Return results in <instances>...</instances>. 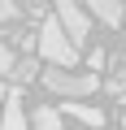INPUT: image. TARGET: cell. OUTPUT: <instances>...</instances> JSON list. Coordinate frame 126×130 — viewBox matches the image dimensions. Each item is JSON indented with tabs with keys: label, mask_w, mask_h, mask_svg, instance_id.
<instances>
[{
	"label": "cell",
	"mask_w": 126,
	"mask_h": 130,
	"mask_svg": "<svg viewBox=\"0 0 126 130\" xmlns=\"http://www.w3.org/2000/svg\"><path fill=\"white\" fill-rule=\"evenodd\" d=\"M39 56L52 70H74L78 65V48L65 39V30H61L57 18H44V26H39Z\"/></svg>",
	"instance_id": "cell-1"
},
{
	"label": "cell",
	"mask_w": 126,
	"mask_h": 130,
	"mask_svg": "<svg viewBox=\"0 0 126 130\" xmlns=\"http://www.w3.org/2000/svg\"><path fill=\"white\" fill-rule=\"evenodd\" d=\"M39 83H44L52 95H65V100H87V95H96V87H100L96 74H74V70H44Z\"/></svg>",
	"instance_id": "cell-2"
},
{
	"label": "cell",
	"mask_w": 126,
	"mask_h": 130,
	"mask_svg": "<svg viewBox=\"0 0 126 130\" xmlns=\"http://www.w3.org/2000/svg\"><path fill=\"white\" fill-rule=\"evenodd\" d=\"M57 22H61V30H65V39L74 43V48H83L87 39H91V18H87V9H78L74 0H57V13H52Z\"/></svg>",
	"instance_id": "cell-3"
},
{
	"label": "cell",
	"mask_w": 126,
	"mask_h": 130,
	"mask_svg": "<svg viewBox=\"0 0 126 130\" xmlns=\"http://www.w3.org/2000/svg\"><path fill=\"white\" fill-rule=\"evenodd\" d=\"M0 130H31V117L22 113V87H9L0 104Z\"/></svg>",
	"instance_id": "cell-4"
},
{
	"label": "cell",
	"mask_w": 126,
	"mask_h": 130,
	"mask_svg": "<svg viewBox=\"0 0 126 130\" xmlns=\"http://www.w3.org/2000/svg\"><path fill=\"white\" fill-rule=\"evenodd\" d=\"M61 113H70L74 121H83V126H91V130H100V126H104V108L83 104V100H65V104H61Z\"/></svg>",
	"instance_id": "cell-5"
},
{
	"label": "cell",
	"mask_w": 126,
	"mask_h": 130,
	"mask_svg": "<svg viewBox=\"0 0 126 130\" xmlns=\"http://www.w3.org/2000/svg\"><path fill=\"white\" fill-rule=\"evenodd\" d=\"M87 18H96V22H104V26H122V22H126V5H117V0H91Z\"/></svg>",
	"instance_id": "cell-6"
},
{
	"label": "cell",
	"mask_w": 126,
	"mask_h": 130,
	"mask_svg": "<svg viewBox=\"0 0 126 130\" xmlns=\"http://www.w3.org/2000/svg\"><path fill=\"white\" fill-rule=\"evenodd\" d=\"M31 130H65V121H61V113H57V108H48V104H44V108H35V113H31Z\"/></svg>",
	"instance_id": "cell-7"
},
{
	"label": "cell",
	"mask_w": 126,
	"mask_h": 130,
	"mask_svg": "<svg viewBox=\"0 0 126 130\" xmlns=\"http://www.w3.org/2000/svg\"><path fill=\"white\" fill-rule=\"evenodd\" d=\"M35 74H39V61H35V56H22V61L13 65V74H9V83H13V87H26V83H31Z\"/></svg>",
	"instance_id": "cell-8"
},
{
	"label": "cell",
	"mask_w": 126,
	"mask_h": 130,
	"mask_svg": "<svg viewBox=\"0 0 126 130\" xmlns=\"http://www.w3.org/2000/svg\"><path fill=\"white\" fill-rule=\"evenodd\" d=\"M13 65H18V56H13V48H9V43H0V74L9 78V74H13Z\"/></svg>",
	"instance_id": "cell-9"
},
{
	"label": "cell",
	"mask_w": 126,
	"mask_h": 130,
	"mask_svg": "<svg viewBox=\"0 0 126 130\" xmlns=\"http://www.w3.org/2000/svg\"><path fill=\"white\" fill-rule=\"evenodd\" d=\"M18 18H22V9L13 0H0V22H18Z\"/></svg>",
	"instance_id": "cell-10"
},
{
	"label": "cell",
	"mask_w": 126,
	"mask_h": 130,
	"mask_svg": "<svg viewBox=\"0 0 126 130\" xmlns=\"http://www.w3.org/2000/svg\"><path fill=\"white\" fill-rule=\"evenodd\" d=\"M100 65H104V52H100V48H91V56H87V70H100Z\"/></svg>",
	"instance_id": "cell-11"
}]
</instances>
